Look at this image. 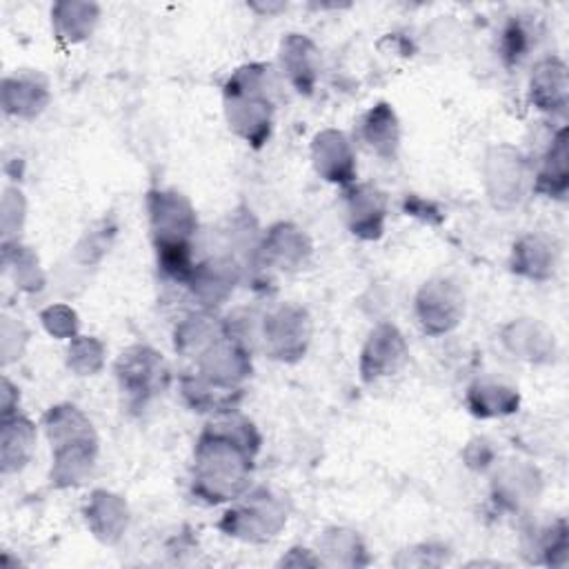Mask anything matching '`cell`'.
<instances>
[{"mask_svg": "<svg viewBox=\"0 0 569 569\" xmlns=\"http://www.w3.org/2000/svg\"><path fill=\"white\" fill-rule=\"evenodd\" d=\"M280 60L282 69L298 87V91L309 93L318 76V49L313 47V42L300 33L287 36L280 47Z\"/></svg>", "mask_w": 569, "mask_h": 569, "instance_id": "obj_16", "label": "cell"}, {"mask_svg": "<svg viewBox=\"0 0 569 569\" xmlns=\"http://www.w3.org/2000/svg\"><path fill=\"white\" fill-rule=\"evenodd\" d=\"M362 138L365 142L385 158H393L400 140V129L396 113L389 104L380 102L371 107L362 118Z\"/></svg>", "mask_w": 569, "mask_h": 569, "instance_id": "obj_20", "label": "cell"}, {"mask_svg": "<svg viewBox=\"0 0 569 569\" xmlns=\"http://www.w3.org/2000/svg\"><path fill=\"white\" fill-rule=\"evenodd\" d=\"M542 329L538 325L531 322H513L507 327L505 331V342L509 345V349L529 362H540V360H549V356L553 358L556 349H553V336L549 333H540Z\"/></svg>", "mask_w": 569, "mask_h": 569, "instance_id": "obj_22", "label": "cell"}, {"mask_svg": "<svg viewBox=\"0 0 569 569\" xmlns=\"http://www.w3.org/2000/svg\"><path fill=\"white\" fill-rule=\"evenodd\" d=\"M569 189V164H567V127H560L542 156L538 171H533V191L562 200Z\"/></svg>", "mask_w": 569, "mask_h": 569, "instance_id": "obj_12", "label": "cell"}, {"mask_svg": "<svg viewBox=\"0 0 569 569\" xmlns=\"http://www.w3.org/2000/svg\"><path fill=\"white\" fill-rule=\"evenodd\" d=\"M116 376L122 393H127L131 405H144L169 382V369L162 356L142 345L120 353L116 362Z\"/></svg>", "mask_w": 569, "mask_h": 569, "instance_id": "obj_4", "label": "cell"}, {"mask_svg": "<svg viewBox=\"0 0 569 569\" xmlns=\"http://www.w3.org/2000/svg\"><path fill=\"white\" fill-rule=\"evenodd\" d=\"M531 36H533V31L525 20H520V18L507 20V24L500 31V56L509 67L520 64V60L529 53L531 42H533Z\"/></svg>", "mask_w": 569, "mask_h": 569, "instance_id": "obj_23", "label": "cell"}, {"mask_svg": "<svg viewBox=\"0 0 569 569\" xmlns=\"http://www.w3.org/2000/svg\"><path fill=\"white\" fill-rule=\"evenodd\" d=\"M4 111L18 118H36L49 102L47 80L38 73H20L16 78H4L2 84Z\"/></svg>", "mask_w": 569, "mask_h": 569, "instance_id": "obj_14", "label": "cell"}, {"mask_svg": "<svg viewBox=\"0 0 569 569\" xmlns=\"http://www.w3.org/2000/svg\"><path fill=\"white\" fill-rule=\"evenodd\" d=\"M264 260H271L278 269H293L305 262L309 253V242L300 229L293 224H276L262 244Z\"/></svg>", "mask_w": 569, "mask_h": 569, "instance_id": "obj_19", "label": "cell"}, {"mask_svg": "<svg viewBox=\"0 0 569 569\" xmlns=\"http://www.w3.org/2000/svg\"><path fill=\"white\" fill-rule=\"evenodd\" d=\"M558 267V251L553 242L540 236H525L513 244L511 271L529 280H549Z\"/></svg>", "mask_w": 569, "mask_h": 569, "instance_id": "obj_13", "label": "cell"}, {"mask_svg": "<svg viewBox=\"0 0 569 569\" xmlns=\"http://www.w3.org/2000/svg\"><path fill=\"white\" fill-rule=\"evenodd\" d=\"M47 433L53 447L51 482L62 487L78 485L93 467L96 436L91 422L76 407H51Z\"/></svg>", "mask_w": 569, "mask_h": 569, "instance_id": "obj_2", "label": "cell"}, {"mask_svg": "<svg viewBox=\"0 0 569 569\" xmlns=\"http://www.w3.org/2000/svg\"><path fill=\"white\" fill-rule=\"evenodd\" d=\"M313 164L316 171L329 182L347 184L356 178L353 156L347 138L340 131L329 129L313 138Z\"/></svg>", "mask_w": 569, "mask_h": 569, "instance_id": "obj_11", "label": "cell"}, {"mask_svg": "<svg viewBox=\"0 0 569 569\" xmlns=\"http://www.w3.org/2000/svg\"><path fill=\"white\" fill-rule=\"evenodd\" d=\"M100 18V7L93 2H58L51 7V20L58 38L76 44L87 40Z\"/></svg>", "mask_w": 569, "mask_h": 569, "instance_id": "obj_17", "label": "cell"}, {"mask_svg": "<svg viewBox=\"0 0 569 569\" xmlns=\"http://www.w3.org/2000/svg\"><path fill=\"white\" fill-rule=\"evenodd\" d=\"M267 67L247 64L229 78L224 87V111L229 127L247 142L260 147L267 142L271 131L273 104L264 87Z\"/></svg>", "mask_w": 569, "mask_h": 569, "instance_id": "obj_3", "label": "cell"}, {"mask_svg": "<svg viewBox=\"0 0 569 569\" xmlns=\"http://www.w3.org/2000/svg\"><path fill=\"white\" fill-rule=\"evenodd\" d=\"M149 218L151 236L158 247L191 244L196 231V213L189 200L178 191H151L149 193Z\"/></svg>", "mask_w": 569, "mask_h": 569, "instance_id": "obj_6", "label": "cell"}, {"mask_svg": "<svg viewBox=\"0 0 569 569\" xmlns=\"http://www.w3.org/2000/svg\"><path fill=\"white\" fill-rule=\"evenodd\" d=\"M347 211L351 218V231L362 238H378L382 233L385 200L373 187L360 184L347 191Z\"/></svg>", "mask_w": 569, "mask_h": 569, "instance_id": "obj_15", "label": "cell"}, {"mask_svg": "<svg viewBox=\"0 0 569 569\" xmlns=\"http://www.w3.org/2000/svg\"><path fill=\"white\" fill-rule=\"evenodd\" d=\"M407 360V345L402 333L393 325H378L371 329L362 353L360 373L367 382L393 376Z\"/></svg>", "mask_w": 569, "mask_h": 569, "instance_id": "obj_9", "label": "cell"}, {"mask_svg": "<svg viewBox=\"0 0 569 569\" xmlns=\"http://www.w3.org/2000/svg\"><path fill=\"white\" fill-rule=\"evenodd\" d=\"M36 429L22 416L2 418V471H20L33 451Z\"/></svg>", "mask_w": 569, "mask_h": 569, "instance_id": "obj_18", "label": "cell"}, {"mask_svg": "<svg viewBox=\"0 0 569 569\" xmlns=\"http://www.w3.org/2000/svg\"><path fill=\"white\" fill-rule=\"evenodd\" d=\"M465 313V298L460 289L445 280L436 278L420 287L416 296V318L429 336H440L458 327Z\"/></svg>", "mask_w": 569, "mask_h": 569, "instance_id": "obj_7", "label": "cell"}, {"mask_svg": "<svg viewBox=\"0 0 569 569\" xmlns=\"http://www.w3.org/2000/svg\"><path fill=\"white\" fill-rule=\"evenodd\" d=\"M567 91H569V82H567V64L551 56L540 60L529 78V93H531V102L536 104V109L545 111V113H565L567 109Z\"/></svg>", "mask_w": 569, "mask_h": 569, "instance_id": "obj_10", "label": "cell"}, {"mask_svg": "<svg viewBox=\"0 0 569 569\" xmlns=\"http://www.w3.org/2000/svg\"><path fill=\"white\" fill-rule=\"evenodd\" d=\"M260 433L253 422L229 411L207 425L193 449V493L209 505L240 498L251 482Z\"/></svg>", "mask_w": 569, "mask_h": 569, "instance_id": "obj_1", "label": "cell"}, {"mask_svg": "<svg viewBox=\"0 0 569 569\" xmlns=\"http://www.w3.org/2000/svg\"><path fill=\"white\" fill-rule=\"evenodd\" d=\"M467 405H469V411L480 418L507 416L518 409V393L509 387L478 380L467 391Z\"/></svg>", "mask_w": 569, "mask_h": 569, "instance_id": "obj_21", "label": "cell"}, {"mask_svg": "<svg viewBox=\"0 0 569 569\" xmlns=\"http://www.w3.org/2000/svg\"><path fill=\"white\" fill-rule=\"evenodd\" d=\"M311 336V322L305 309L300 307H282L276 313L264 318L262 342L269 358L276 360H298Z\"/></svg>", "mask_w": 569, "mask_h": 569, "instance_id": "obj_8", "label": "cell"}, {"mask_svg": "<svg viewBox=\"0 0 569 569\" xmlns=\"http://www.w3.org/2000/svg\"><path fill=\"white\" fill-rule=\"evenodd\" d=\"M487 184L489 198L496 207L509 209L527 198V189H533V169L527 158L511 147H496L487 158Z\"/></svg>", "mask_w": 569, "mask_h": 569, "instance_id": "obj_5", "label": "cell"}]
</instances>
